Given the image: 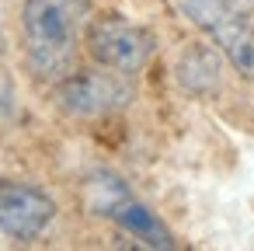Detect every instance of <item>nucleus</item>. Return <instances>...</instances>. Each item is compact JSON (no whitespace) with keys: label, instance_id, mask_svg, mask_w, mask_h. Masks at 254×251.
I'll return each mask as SVG.
<instances>
[{"label":"nucleus","instance_id":"7","mask_svg":"<svg viewBox=\"0 0 254 251\" xmlns=\"http://www.w3.org/2000/svg\"><path fill=\"white\" fill-rule=\"evenodd\" d=\"M219 56L223 53L216 46H202V42L185 46V53L178 56V84L191 94H216L219 84H223Z\"/></svg>","mask_w":254,"mask_h":251},{"label":"nucleus","instance_id":"6","mask_svg":"<svg viewBox=\"0 0 254 251\" xmlns=\"http://www.w3.org/2000/svg\"><path fill=\"white\" fill-rule=\"evenodd\" d=\"M56 213L60 206L46 188L21 178H0V234H7L11 241H39L53 227Z\"/></svg>","mask_w":254,"mask_h":251},{"label":"nucleus","instance_id":"3","mask_svg":"<svg viewBox=\"0 0 254 251\" xmlns=\"http://www.w3.org/2000/svg\"><path fill=\"white\" fill-rule=\"evenodd\" d=\"M53 101L63 115L77 122H98L132 105V84L126 74H115L108 67L70 70L63 81L53 84Z\"/></svg>","mask_w":254,"mask_h":251},{"label":"nucleus","instance_id":"8","mask_svg":"<svg viewBox=\"0 0 254 251\" xmlns=\"http://www.w3.org/2000/svg\"><path fill=\"white\" fill-rule=\"evenodd\" d=\"M18 112V91H14V84H11V77L0 70V122L4 119H11Z\"/></svg>","mask_w":254,"mask_h":251},{"label":"nucleus","instance_id":"1","mask_svg":"<svg viewBox=\"0 0 254 251\" xmlns=\"http://www.w3.org/2000/svg\"><path fill=\"white\" fill-rule=\"evenodd\" d=\"M91 18V0H21L18 21L28 74L42 84H56L77 70Z\"/></svg>","mask_w":254,"mask_h":251},{"label":"nucleus","instance_id":"4","mask_svg":"<svg viewBox=\"0 0 254 251\" xmlns=\"http://www.w3.org/2000/svg\"><path fill=\"white\" fill-rule=\"evenodd\" d=\"M178 7L244 81H254V25L237 4L230 0H178Z\"/></svg>","mask_w":254,"mask_h":251},{"label":"nucleus","instance_id":"9","mask_svg":"<svg viewBox=\"0 0 254 251\" xmlns=\"http://www.w3.org/2000/svg\"><path fill=\"white\" fill-rule=\"evenodd\" d=\"M4 49H7V35H4V28H0V56H4Z\"/></svg>","mask_w":254,"mask_h":251},{"label":"nucleus","instance_id":"2","mask_svg":"<svg viewBox=\"0 0 254 251\" xmlns=\"http://www.w3.org/2000/svg\"><path fill=\"white\" fill-rule=\"evenodd\" d=\"M84 202L94 216L112 220L115 227H122L129 237H136L146 248H174V234L167 230V223L143 202L136 199V192L112 171H94L84 181Z\"/></svg>","mask_w":254,"mask_h":251},{"label":"nucleus","instance_id":"5","mask_svg":"<svg viewBox=\"0 0 254 251\" xmlns=\"http://www.w3.org/2000/svg\"><path fill=\"white\" fill-rule=\"evenodd\" d=\"M84 49L98 67L136 77L153 60L157 35L146 25L129 21L122 14H94L87 21V32H84Z\"/></svg>","mask_w":254,"mask_h":251}]
</instances>
